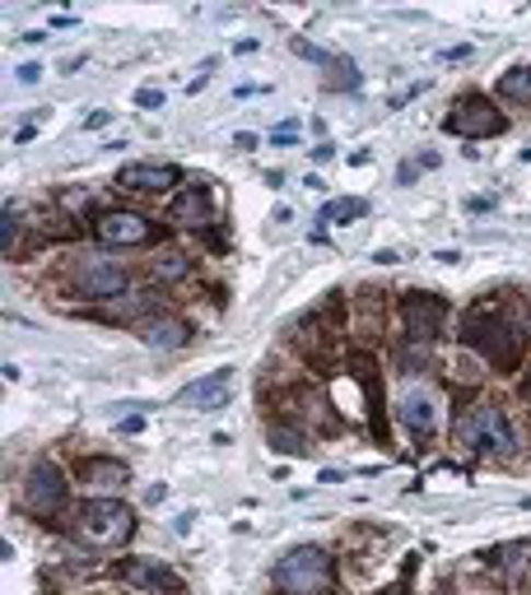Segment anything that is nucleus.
<instances>
[{
	"mask_svg": "<svg viewBox=\"0 0 531 595\" xmlns=\"http://www.w3.org/2000/svg\"><path fill=\"white\" fill-rule=\"evenodd\" d=\"M126 284H131V275H126L122 260L103 256V252H84L70 260V289L80 298H122Z\"/></svg>",
	"mask_w": 531,
	"mask_h": 595,
	"instance_id": "5",
	"label": "nucleus"
},
{
	"mask_svg": "<svg viewBox=\"0 0 531 595\" xmlns=\"http://www.w3.org/2000/svg\"><path fill=\"white\" fill-rule=\"evenodd\" d=\"M466 340L494 372H512L522 363V330L508 322V316H494V312H471L466 322Z\"/></svg>",
	"mask_w": 531,
	"mask_h": 595,
	"instance_id": "4",
	"label": "nucleus"
},
{
	"mask_svg": "<svg viewBox=\"0 0 531 595\" xmlns=\"http://www.w3.org/2000/svg\"><path fill=\"white\" fill-rule=\"evenodd\" d=\"M527 396H531V382H527Z\"/></svg>",
	"mask_w": 531,
	"mask_h": 595,
	"instance_id": "26",
	"label": "nucleus"
},
{
	"mask_svg": "<svg viewBox=\"0 0 531 595\" xmlns=\"http://www.w3.org/2000/svg\"><path fill=\"white\" fill-rule=\"evenodd\" d=\"M159 303V293H136V298H117L113 307H107V322H140L145 312Z\"/></svg>",
	"mask_w": 531,
	"mask_h": 595,
	"instance_id": "17",
	"label": "nucleus"
},
{
	"mask_svg": "<svg viewBox=\"0 0 531 595\" xmlns=\"http://www.w3.org/2000/svg\"><path fill=\"white\" fill-rule=\"evenodd\" d=\"M336 582V563L332 553L318 545H299L289 549L276 563V591L280 595H326Z\"/></svg>",
	"mask_w": 531,
	"mask_h": 595,
	"instance_id": "3",
	"label": "nucleus"
},
{
	"mask_svg": "<svg viewBox=\"0 0 531 595\" xmlns=\"http://www.w3.org/2000/svg\"><path fill=\"white\" fill-rule=\"evenodd\" d=\"M70 535L80 539L84 549H117L136 535V516L131 508H122L117 498H89L70 516Z\"/></svg>",
	"mask_w": 531,
	"mask_h": 595,
	"instance_id": "1",
	"label": "nucleus"
},
{
	"mask_svg": "<svg viewBox=\"0 0 531 595\" xmlns=\"http://www.w3.org/2000/svg\"><path fill=\"white\" fill-rule=\"evenodd\" d=\"M270 140H276V144H295V140H299V126H295V121H289V126H276V136H270Z\"/></svg>",
	"mask_w": 531,
	"mask_h": 595,
	"instance_id": "23",
	"label": "nucleus"
},
{
	"mask_svg": "<svg viewBox=\"0 0 531 595\" xmlns=\"http://www.w3.org/2000/svg\"><path fill=\"white\" fill-rule=\"evenodd\" d=\"M94 233H99V242H107V247H140V242L154 237V223L136 210H103L94 219Z\"/></svg>",
	"mask_w": 531,
	"mask_h": 595,
	"instance_id": "11",
	"label": "nucleus"
},
{
	"mask_svg": "<svg viewBox=\"0 0 531 595\" xmlns=\"http://www.w3.org/2000/svg\"><path fill=\"white\" fill-rule=\"evenodd\" d=\"M192 266H187V256H177V252H163V256H154V266H150V275H154V284H177L182 275H187Z\"/></svg>",
	"mask_w": 531,
	"mask_h": 595,
	"instance_id": "19",
	"label": "nucleus"
},
{
	"mask_svg": "<svg viewBox=\"0 0 531 595\" xmlns=\"http://www.w3.org/2000/svg\"><path fill=\"white\" fill-rule=\"evenodd\" d=\"M169 214H173V223H182V229H200V223H210V214H215L210 186L206 182L182 186V191L173 196V205H169Z\"/></svg>",
	"mask_w": 531,
	"mask_h": 595,
	"instance_id": "13",
	"label": "nucleus"
},
{
	"mask_svg": "<svg viewBox=\"0 0 531 595\" xmlns=\"http://www.w3.org/2000/svg\"><path fill=\"white\" fill-rule=\"evenodd\" d=\"M177 177H182V167H173V163H131V167H122V173H117V186L159 196V191H169Z\"/></svg>",
	"mask_w": 531,
	"mask_h": 595,
	"instance_id": "12",
	"label": "nucleus"
},
{
	"mask_svg": "<svg viewBox=\"0 0 531 595\" xmlns=\"http://www.w3.org/2000/svg\"><path fill=\"white\" fill-rule=\"evenodd\" d=\"M38 80H43L38 66H20V84H38Z\"/></svg>",
	"mask_w": 531,
	"mask_h": 595,
	"instance_id": "25",
	"label": "nucleus"
},
{
	"mask_svg": "<svg viewBox=\"0 0 531 595\" xmlns=\"http://www.w3.org/2000/svg\"><path fill=\"white\" fill-rule=\"evenodd\" d=\"M504 126H508L504 112L494 107L485 93H466V98H457L452 103V117H448L452 136H466V140H489V136H499Z\"/></svg>",
	"mask_w": 531,
	"mask_h": 595,
	"instance_id": "7",
	"label": "nucleus"
},
{
	"mask_svg": "<svg viewBox=\"0 0 531 595\" xmlns=\"http://www.w3.org/2000/svg\"><path fill=\"white\" fill-rule=\"evenodd\" d=\"M14 233H20V210L5 205V223H0V247H5V256H14Z\"/></svg>",
	"mask_w": 531,
	"mask_h": 595,
	"instance_id": "22",
	"label": "nucleus"
},
{
	"mask_svg": "<svg viewBox=\"0 0 531 595\" xmlns=\"http://www.w3.org/2000/svg\"><path fill=\"white\" fill-rule=\"evenodd\" d=\"M80 483L89 493H113V489H126L131 483V470H126L122 460H107V456H94V460H84L80 465Z\"/></svg>",
	"mask_w": 531,
	"mask_h": 595,
	"instance_id": "15",
	"label": "nucleus"
},
{
	"mask_svg": "<svg viewBox=\"0 0 531 595\" xmlns=\"http://www.w3.org/2000/svg\"><path fill=\"white\" fill-rule=\"evenodd\" d=\"M355 214H363V200H332L322 210V223H332V219H355Z\"/></svg>",
	"mask_w": 531,
	"mask_h": 595,
	"instance_id": "21",
	"label": "nucleus"
},
{
	"mask_svg": "<svg viewBox=\"0 0 531 595\" xmlns=\"http://www.w3.org/2000/svg\"><path fill=\"white\" fill-rule=\"evenodd\" d=\"M457 442L475 456H512L518 452V433H512L504 405H494V400L471 405L466 415L457 419Z\"/></svg>",
	"mask_w": 531,
	"mask_h": 595,
	"instance_id": "2",
	"label": "nucleus"
},
{
	"mask_svg": "<svg viewBox=\"0 0 531 595\" xmlns=\"http://www.w3.org/2000/svg\"><path fill=\"white\" fill-rule=\"evenodd\" d=\"M117 576L126 586H131L136 595H177L182 582L173 568H163L159 558H122L117 563Z\"/></svg>",
	"mask_w": 531,
	"mask_h": 595,
	"instance_id": "10",
	"label": "nucleus"
},
{
	"mask_svg": "<svg viewBox=\"0 0 531 595\" xmlns=\"http://www.w3.org/2000/svg\"><path fill=\"white\" fill-rule=\"evenodd\" d=\"M192 340V326L182 322V316H150V322H140V345L145 349H182Z\"/></svg>",
	"mask_w": 531,
	"mask_h": 595,
	"instance_id": "14",
	"label": "nucleus"
},
{
	"mask_svg": "<svg viewBox=\"0 0 531 595\" xmlns=\"http://www.w3.org/2000/svg\"><path fill=\"white\" fill-rule=\"evenodd\" d=\"M270 446H276V452H285V456H299V452H303V438H299L289 423H270Z\"/></svg>",
	"mask_w": 531,
	"mask_h": 595,
	"instance_id": "20",
	"label": "nucleus"
},
{
	"mask_svg": "<svg viewBox=\"0 0 531 595\" xmlns=\"http://www.w3.org/2000/svg\"><path fill=\"white\" fill-rule=\"evenodd\" d=\"M136 103H140V107H159V103H163V93H159V89H140V98H136Z\"/></svg>",
	"mask_w": 531,
	"mask_h": 595,
	"instance_id": "24",
	"label": "nucleus"
},
{
	"mask_svg": "<svg viewBox=\"0 0 531 595\" xmlns=\"http://www.w3.org/2000/svg\"><path fill=\"white\" fill-rule=\"evenodd\" d=\"M499 93L508 103H531V66H512L508 74H499Z\"/></svg>",
	"mask_w": 531,
	"mask_h": 595,
	"instance_id": "18",
	"label": "nucleus"
},
{
	"mask_svg": "<svg viewBox=\"0 0 531 595\" xmlns=\"http://www.w3.org/2000/svg\"><path fill=\"white\" fill-rule=\"evenodd\" d=\"M20 508L38 521H51L61 508H66V475L61 465L51 460H33L28 475H24V489H20Z\"/></svg>",
	"mask_w": 531,
	"mask_h": 595,
	"instance_id": "6",
	"label": "nucleus"
},
{
	"mask_svg": "<svg viewBox=\"0 0 531 595\" xmlns=\"http://www.w3.org/2000/svg\"><path fill=\"white\" fill-rule=\"evenodd\" d=\"M233 396V372L229 368H219L210 382H196L182 390V405H196V409H224Z\"/></svg>",
	"mask_w": 531,
	"mask_h": 595,
	"instance_id": "16",
	"label": "nucleus"
},
{
	"mask_svg": "<svg viewBox=\"0 0 531 595\" xmlns=\"http://www.w3.org/2000/svg\"><path fill=\"white\" fill-rule=\"evenodd\" d=\"M443 298H434V293H406L401 298V326H406V340L415 345H434L438 340V330H443Z\"/></svg>",
	"mask_w": 531,
	"mask_h": 595,
	"instance_id": "8",
	"label": "nucleus"
},
{
	"mask_svg": "<svg viewBox=\"0 0 531 595\" xmlns=\"http://www.w3.org/2000/svg\"><path fill=\"white\" fill-rule=\"evenodd\" d=\"M396 419H401V428H406L415 442H429L434 428H438V396L425 382H411L406 390H401V400H396Z\"/></svg>",
	"mask_w": 531,
	"mask_h": 595,
	"instance_id": "9",
	"label": "nucleus"
}]
</instances>
